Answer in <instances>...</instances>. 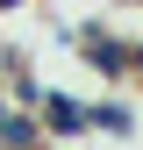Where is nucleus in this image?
<instances>
[{"label":"nucleus","instance_id":"3","mask_svg":"<svg viewBox=\"0 0 143 150\" xmlns=\"http://www.w3.org/2000/svg\"><path fill=\"white\" fill-rule=\"evenodd\" d=\"M86 122H93V136H115V143H129V136H136V107L122 100V93L86 100Z\"/></svg>","mask_w":143,"mask_h":150},{"label":"nucleus","instance_id":"2","mask_svg":"<svg viewBox=\"0 0 143 150\" xmlns=\"http://www.w3.org/2000/svg\"><path fill=\"white\" fill-rule=\"evenodd\" d=\"M0 150H50L43 122H36V107L7 100V93H0Z\"/></svg>","mask_w":143,"mask_h":150},{"label":"nucleus","instance_id":"1","mask_svg":"<svg viewBox=\"0 0 143 150\" xmlns=\"http://www.w3.org/2000/svg\"><path fill=\"white\" fill-rule=\"evenodd\" d=\"M36 122H43V136H50V143H86V136H93V122H86V100H79V93H57V86H43V100H36Z\"/></svg>","mask_w":143,"mask_h":150}]
</instances>
